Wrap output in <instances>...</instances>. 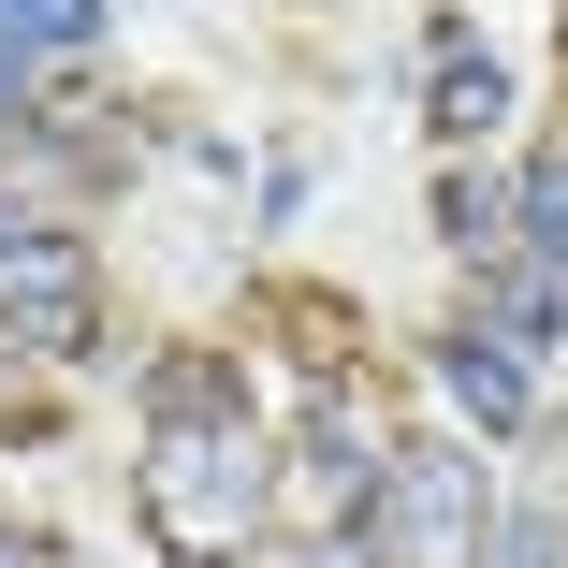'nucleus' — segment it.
Returning a JSON list of instances; mask_svg holds the SVG:
<instances>
[{"label":"nucleus","mask_w":568,"mask_h":568,"mask_svg":"<svg viewBox=\"0 0 568 568\" xmlns=\"http://www.w3.org/2000/svg\"><path fill=\"white\" fill-rule=\"evenodd\" d=\"M132 525L175 568H234L277 525V452L234 394V365H161L146 379V452H132Z\"/></svg>","instance_id":"obj_1"},{"label":"nucleus","mask_w":568,"mask_h":568,"mask_svg":"<svg viewBox=\"0 0 568 568\" xmlns=\"http://www.w3.org/2000/svg\"><path fill=\"white\" fill-rule=\"evenodd\" d=\"M351 554H365V568H481V554H496V481H481V452H452V437H394L379 510H365Z\"/></svg>","instance_id":"obj_2"},{"label":"nucleus","mask_w":568,"mask_h":568,"mask_svg":"<svg viewBox=\"0 0 568 568\" xmlns=\"http://www.w3.org/2000/svg\"><path fill=\"white\" fill-rule=\"evenodd\" d=\"M0 335H16V351H88L102 335V263L44 204H0Z\"/></svg>","instance_id":"obj_3"},{"label":"nucleus","mask_w":568,"mask_h":568,"mask_svg":"<svg viewBox=\"0 0 568 568\" xmlns=\"http://www.w3.org/2000/svg\"><path fill=\"white\" fill-rule=\"evenodd\" d=\"M379 467H394V437L351 408V394H321V423H306V467H292V496H306V525L351 554L365 539V510H379Z\"/></svg>","instance_id":"obj_4"},{"label":"nucleus","mask_w":568,"mask_h":568,"mask_svg":"<svg viewBox=\"0 0 568 568\" xmlns=\"http://www.w3.org/2000/svg\"><path fill=\"white\" fill-rule=\"evenodd\" d=\"M437 394L467 408L481 437H525V423H539V379H525V335H496V321H452V335H437Z\"/></svg>","instance_id":"obj_5"},{"label":"nucleus","mask_w":568,"mask_h":568,"mask_svg":"<svg viewBox=\"0 0 568 568\" xmlns=\"http://www.w3.org/2000/svg\"><path fill=\"white\" fill-rule=\"evenodd\" d=\"M423 118H437L452 146H481V132L510 118V59H496V44H437V73H423Z\"/></svg>","instance_id":"obj_6"},{"label":"nucleus","mask_w":568,"mask_h":568,"mask_svg":"<svg viewBox=\"0 0 568 568\" xmlns=\"http://www.w3.org/2000/svg\"><path fill=\"white\" fill-rule=\"evenodd\" d=\"M437 234H452V248H467V263H481V248L510 234V190H496L481 161H452V175H437Z\"/></svg>","instance_id":"obj_7"},{"label":"nucleus","mask_w":568,"mask_h":568,"mask_svg":"<svg viewBox=\"0 0 568 568\" xmlns=\"http://www.w3.org/2000/svg\"><path fill=\"white\" fill-rule=\"evenodd\" d=\"M102 30V0H0V59H73Z\"/></svg>","instance_id":"obj_8"},{"label":"nucleus","mask_w":568,"mask_h":568,"mask_svg":"<svg viewBox=\"0 0 568 568\" xmlns=\"http://www.w3.org/2000/svg\"><path fill=\"white\" fill-rule=\"evenodd\" d=\"M510 234H525V248H539V263H568V146H554V161H525V175H510Z\"/></svg>","instance_id":"obj_9"},{"label":"nucleus","mask_w":568,"mask_h":568,"mask_svg":"<svg viewBox=\"0 0 568 568\" xmlns=\"http://www.w3.org/2000/svg\"><path fill=\"white\" fill-rule=\"evenodd\" d=\"M496 554H510V568H568V525H554V510H525V525H510Z\"/></svg>","instance_id":"obj_10"},{"label":"nucleus","mask_w":568,"mask_h":568,"mask_svg":"<svg viewBox=\"0 0 568 568\" xmlns=\"http://www.w3.org/2000/svg\"><path fill=\"white\" fill-rule=\"evenodd\" d=\"M0 118H30V102H16V59H0Z\"/></svg>","instance_id":"obj_11"},{"label":"nucleus","mask_w":568,"mask_h":568,"mask_svg":"<svg viewBox=\"0 0 568 568\" xmlns=\"http://www.w3.org/2000/svg\"><path fill=\"white\" fill-rule=\"evenodd\" d=\"M0 568H16V539H0Z\"/></svg>","instance_id":"obj_12"}]
</instances>
